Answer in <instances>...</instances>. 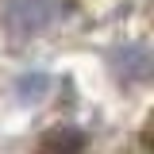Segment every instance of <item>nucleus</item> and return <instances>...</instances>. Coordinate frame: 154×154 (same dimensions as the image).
Returning a JSON list of instances; mask_svg holds the SVG:
<instances>
[{
    "instance_id": "f257e3e1",
    "label": "nucleus",
    "mask_w": 154,
    "mask_h": 154,
    "mask_svg": "<svg viewBox=\"0 0 154 154\" xmlns=\"http://www.w3.org/2000/svg\"><path fill=\"white\" fill-rule=\"evenodd\" d=\"M38 150H42V154H89V146H85V135H81V131L58 127V131H50L46 139H42Z\"/></svg>"
},
{
    "instance_id": "f03ea898",
    "label": "nucleus",
    "mask_w": 154,
    "mask_h": 154,
    "mask_svg": "<svg viewBox=\"0 0 154 154\" xmlns=\"http://www.w3.org/2000/svg\"><path fill=\"white\" fill-rule=\"evenodd\" d=\"M46 93H50V77L42 73V69H35V73H23V77L16 81V96H19V104H38Z\"/></svg>"
}]
</instances>
